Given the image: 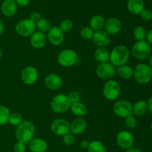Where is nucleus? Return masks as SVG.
<instances>
[{
  "label": "nucleus",
  "instance_id": "423d86ee",
  "mask_svg": "<svg viewBox=\"0 0 152 152\" xmlns=\"http://www.w3.org/2000/svg\"><path fill=\"white\" fill-rule=\"evenodd\" d=\"M78 61V55L72 49H64L61 50L57 56V62L59 65L64 68L73 67Z\"/></svg>",
  "mask_w": 152,
  "mask_h": 152
},
{
  "label": "nucleus",
  "instance_id": "4c0bfd02",
  "mask_svg": "<svg viewBox=\"0 0 152 152\" xmlns=\"http://www.w3.org/2000/svg\"><path fill=\"white\" fill-rule=\"evenodd\" d=\"M68 99H69L70 102H71V104H72V103H74V102H80V95L77 91H71L68 94Z\"/></svg>",
  "mask_w": 152,
  "mask_h": 152
},
{
  "label": "nucleus",
  "instance_id": "2eb2a0df",
  "mask_svg": "<svg viewBox=\"0 0 152 152\" xmlns=\"http://www.w3.org/2000/svg\"><path fill=\"white\" fill-rule=\"evenodd\" d=\"M44 84L49 90L56 91L62 88L63 85V80L59 74H50L45 78Z\"/></svg>",
  "mask_w": 152,
  "mask_h": 152
},
{
  "label": "nucleus",
  "instance_id": "f257e3e1",
  "mask_svg": "<svg viewBox=\"0 0 152 152\" xmlns=\"http://www.w3.org/2000/svg\"><path fill=\"white\" fill-rule=\"evenodd\" d=\"M35 126L29 120H23L16 127L15 136L18 142L24 144H28L34 138Z\"/></svg>",
  "mask_w": 152,
  "mask_h": 152
},
{
  "label": "nucleus",
  "instance_id": "49530a36",
  "mask_svg": "<svg viewBox=\"0 0 152 152\" xmlns=\"http://www.w3.org/2000/svg\"><path fill=\"white\" fill-rule=\"evenodd\" d=\"M4 23H3L2 20L0 19V36L2 35L3 32H4Z\"/></svg>",
  "mask_w": 152,
  "mask_h": 152
},
{
  "label": "nucleus",
  "instance_id": "6ab92c4d",
  "mask_svg": "<svg viewBox=\"0 0 152 152\" xmlns=\"http://www.w3.org/2000/svg\"><path fill=\"white\" fill-rule=\"evenodd\" d=\"M18 5L14 0H4L1 3V11L6 17H12L16 13Z\"/></svg>",
  "mask_w": 152,
  "mask_h": 152
},
{
  "label": "nucleus",
  "instance_id": "7c9ffc66",
  "mask_svg": "<svg viewBox=\"0 0 152 152\" xmlns=\"http://www.w3.org/2000/svg\"><path fill=\"white\" fill-rule=\"evenodd\" d=\"M147 31L142 26H137L134 29L133 35L137 41H143L146 39Z\"/></svg>",
  "mask_w": 152,
  "mask_h": 152
},
{
  "label": "nucleus",
  "instance_id": "4468645a",
  "mask_svg": "<svg viewBox=\"0 0 152 152\" xmlns=\"http://www.w3.org/2000/svg\"><path fill=\"white\" fill-rule=\"evenodd\" d=\"M47 40L54 46H59L63 43L65 40V34L59 27H51L47 34Z\"/></svg>",
  "mask_w": 152,
  "mask_h": 152
},
{
  "label": "nucleus",
  "instance_id": "473e14b6",
  "mask_svg": "<svg viewBox=\"0 0 152 152\" xmlns=\"http://www.w3.org/2000/svg\"><path fill=\"white\" fill-rule=\"evenodd\" d=\"M94 31L90 27H84L80 31V37L85 40H91L93 38Z\"/></svg>",
  "mask_w": 152,
  "mask_h": 152
},
{
  "label": "nucleus",
  "instance_id": "c85d7f7f",
  "mask_svg": "<svg viewBox=\"0 0 152 152\" xmlns=\"http://www.w3.org/2000/svg\"><path fill=\"white\" fill-rule=\"evenodd\" d=\"M10 110L4 105H0V126H5L9 122Z\"/></svg>",
  "mask_w": 152,
  "mask_h": 152
},
{
  "label": "nucleus",
  "instance_id": "4be33fe9",
  "mask_svg": "<svg viewBox=\"0 0 152 152\" xmlns=\"http://www.w3.org/2000/svg\"><path fill=\"white\" fill-rule=\"evenodd\" d=\"M127 9L131 13L134 15H139L145 7L143 0H128Z\"/></svg>",
  "mask_w": 152,
  "mask_h": 152
},
{
  "label": "nucleus",
  "instance_id": "412c9836",
  "mask_svg": "<svg viewBox=\"0 0 152 152\" xmlns=\"http://www.w3.org/2000/svg\"><path fill=\"white\" fill-rule=\"evenodd\" d=\"M29 149L31 152H45L48 149V143L44 139L34 138L28 143Z\"/></svg>",
  "mask_w": 152,
  "mask_h": 152
},
{
  "label": "nucleus",
  "instance_id": "c756f323",
  "mask_svg": "<svg viewBox=\"0 0 152 152\" xmlns=\"http://www.w3.org/2000/svg\"><path fill=\"white\" fill-rule=\"evenodd\" d=\"M36 28L38 29V31L41 32L45 33L48 32L49 30L51 28V22L50 20L45 18H42L37 24H36Z\"/></svg>",
  "mask_w": 152,
  "mask_h": 152
},
{
  "label": "nucleus",
  "instance_id": "9d476101",
  "mask_svg": "<svg viewBox=\"0 0 152 152\" xmlns=\"http://www.w3.org/2000/svg\"><path fill=\"white\" fill-rule=\"evenodd\" d=\"M15 30L20 37H28L36 31V25L29 19H24L16 24Z\"/></svg>",
  "mask_w": 152,
  "mask_h": 152
},
{
  "label": "nucleus",
  "instance_id": "c03bdc74",
  "mask_svg": "<svg viewBox=\"0 0 152 152\" xmlns=\"http://www.w3.org/2000/svg\"><path fill=\"white\" fill-rule=\"evenodd\" d=\"M126 152H142L141 150L138 148H135V147H132V148H129L126 150Z\"/></svg>",
  "mask_w": 152,
  "mask_h": 152
},
{
  "label": "nucleus",
  "instance_id": "e433bc0d",
  "mask_svg": "<svg viewBox=\"0 0 152 152\" xmlns=\"http://www.w3.org/2000/svg\"><path fill=\"white\" fill-rule=\"evenodd\" d=\"M140 15L141 19L143 21H145V22H148V21L152 19V11L149 9L144 8Z\"/></svg>",
  "mask_w": 152,
  "mask_h": 152
},
{
  "label": "nucleus",
  "instance_id": "0eeeda50",
  "mask_svg": "<svg viewBox=\"0 0 152 152\" xmlns=\"http://www.w3.org/2000/svg\"><path fill=\"white\" fill-rule=\"evenodd\" d=\"M121 91L120 83L114 80H109L104 84L102 94L106 99L114 101L119 97Z\"/></svg>",
  "mask_w": 152,
  "mask_h": 152
},
{
  "label": "nucleus",
  "instance_id": "39448f33",
  "mask_svg": "<svg viewBox=\"0 0 152 152\" xmlns=\"http://www.w3.org/2000/svg\"><path fill=\"white\" fill-rule=\"evenodd\" d=\"M132 53L135 59L143 60L149 57L151 53V46L146 40L137 41L132 48Z\"/></svg>",
  "mask_w": 152,
  "mask_h": 152
},
{
  "label": "nucleus",
  "instance_id": "393cba45",
  "mask_svg": "<svg viewBox=\"0 0 152 152\" xmlns=\"http://www.w3.org/2000/svg\"><path fill=\"white\" fill-rule=\"evenodd\" d=\"M148 111V103L146 101L143 99L137 101L133 105V114L138 117L145 114Z\"/></svg>",
  "mask_w": 152,
  "mask_h": 152
},
{
  "label": "nucleus",
  "instance_id": "aec40b11",
  "mask_svg": "<svg viewBox=\"0 0 152 152\" xmlns=\"http://www.w3.org/2000/svg\"><path fill=\"white\" fill-rule=\"evenodd\" d=\"M88 127L87 122L83 118L75 119L70 124V132L74 135H80L84 133Z\"/></svg>",
  "mask_w": 152,
  "mask_h": 152
},
{
  "label": "nucleus",
  "instance_id": "6e6552de",
  "mask_svg": "<svg viewBox=\"0 0 152 152\" xmlns=\"http://www.w3.org/2000/svg\"><path fill=\"white\" fill-rule=\"evenodd\" d=\"M113 112L120 118H126L133 115V105L126 99H120L113 105Z\"/></svg>",
  "mask_w": 152,
  "mask_h": 152
},
{
  "label": "nucleus",
  "instance_id": "bb28decb",
  "mask_svg": "<svg viewBox=\"0 0 152 152\" xmlns=\"http://www.w3.org/2000/svg\"><path fill=\"white\" fill-rule=\"evenodd\" d=\"M117 73L120 78L124 80H130L134 77V69L128 65L117 67Z\"/></svg>",
  "mask_w": 152,
  "mask_h": 152
},
{
  "label": "nucleus",
  "instance_id": "de8ad7c7",
  "mask_svg": "<svg viewBox=\"0 0 152 152\" xmlns=\"http://www.w3.org/2000/svg\"><path fill=\"white\" fill-rule=\"evenodd\" d=\"M148 58H149V59H148V63H149L148 65L152 68V53H151V55H150Z\"/></svg>",
  "mask_w": 152,
  "mask_h": 152
},
{
  "label": "nucleus",
  "instance_id": "dca6fc26",
  "mask_svg": "<svg viewBox=\"0 0 152 152\" xmlns=\"http://www.w3.org/2000/svg\"><path fill=\"white\" fill-rule=\"evenodd\" d=\"M92 41L98 48H105L110 44L111 38V36L105 30H101L94 32Z\"/></svg>",
  "mask_w": 152,
  "mask_h": 152
},
{
  "label": "nucleus",
  "instance_id": "09e8293b",
  "mask_svg": "<svg viewBox=\"0 0 152 152\" xmlns=\"http://www.w3.org/2000/svg\"><path fill=\"white\" fill-rule=\"evenodd\" d=\"M1 56H2V51H1V48H0V59H1Z\"/></svg>",
  "mask_w": 152,
  "mask_h": 152
},
{
  "label": "nucleus",
  "instance_id": "f8f14e48",
  "mask_svg": "<svg viewBox=\"0 0 152 152\" xmlns=\"http://www.w3.org/2000/svg\"><path fill=\"white\" fill-rule=\"evenodd\" d=\"M39 79V72L34 66H27L21 72V80L27 86H31L37 83Z\"/></svg>",
  "mask_w": 152,
  "mask_h": 152
},
{
  "label": "nucleus",
  "instance_id": "5701e85b",
  "mask_svg": "<svg viewBox=\"0 0 152 152\" xmlns=\"http://www.w3.org/2000/svg\"><path fill=\"white\" fill-rule=\"evenodd\" d=\"M71 111L74 115L77 116V117H85L88 113V108L84 103L82 102H74V103L71 104Z\"/></svg>",
  "mask_w": 152,
  "mask_h": 152
},
{
  "label": "nucleus",
  "instance_id": "ea45409f",
  "mask_svg": "<svg viewBox=\"0 0 152 152\" xmlns=\"http://www.w3.org/2000/svg\"><path fill=\"white\" fill-rule=\"evenodd\" d=\"M26 151V145L22 142H17L13 146V152H25Z\"/></svg>",
  "mask_w": 152,
  "mask_h": 152
},
{
  "label": "nucleus",
  "instance_id": "58836bf2",
  "mask_svg": "<svg viewBox=\"0 0 152 152\" xmlns=\"http://www.w3.org/2000/svg\"><path fill=\"white\" fill-rule=\"evenodd\" d=\"M41 19H42L41 14H40V13H39V12H37V11H34V12H32L31 14H30L29 19L31 21H32V22H34L35 25Z\"/></svg>",
  "mask_w": 152,
  "mask_h": 152
},
{
  "label": "nucleus",
  "instance_id": "2f4dec72",
  "mask_svg": "<svg viewBox=\"0 0 152 152\" xmlns=\"http://www.w3.org/2000/svg\"><path fill=\"white\" fill-rule=\"evenodd\" d=\"M22 121H23V119H22V114L19 113H13V114H10L8 123L13 126L17 127Z\"/></svg>",
  "mask_w": 152,
  "mask_h": 152
},
{
  "label": "nucleus",
  "instance_id": "cd10ccee",
  "mask_svg": "<svg viewBox=\"0 0 152 152\" xmlns=\"http://www.w3.org/2000/svg\"><path fill=\"white\" fill-rule=\"evenodd\" d=\"M88 151V152H106V148L101 141L93 140L90 142Z\"/></svg>",
  "mask_w": 152,
  "mask_h": 152
},
{
  "label": "nucleus",
  "instance_id": "79ce46f5",
  "mask_svg": "<svg viewBox=\"0 0 152 152\" xmlns=\"http://www.w3.org/2000/svg\"><path fill=\"white\" fill-rule=\"evenodd\" d=\"M89 144H90V142L87 140H83L81 142H80V146L83 149H88L89 146Z\"/></svg>",
  "mask_w": 152,
  "mask_h": 152
},
{
  "label": "nucleus",
  "instance_id": "a878e982",
  "mask_svg": "<svg viewBox=\"0 0 152 152\" xmlns=\"http://www.w3.org/2000/svg\"><path fill=\"white\" fill-rule=\"evenodd\" d=\"M105 20L102 16L100 15H95L92 16V18L90 20V28L93 30L94 32L98 31H101L105 26Z\"/></svg>",
  "mask_w": 152,
  "mask_h": 152
},
{
  "label": "nucleus",
  "instance_id": "f704fd0d",
  "mask_svg": "<svg viewBox=\"0 0 152 152\" xmlns=\"http://www.w3.org/2000/svg\"><path fill=\"white\" fill-rule=\"evenodd\" d=\"M125 124H126V126L128 129H134L137 126V119L133 115H131L125 118Z\"/></svg>",
  "mask_w": 152,
  "mask_h": 152
},
{
  "label": "nucleus",
  "instance_id": "ddd939ff",
  "mask_svg": "<svg viewBox=\"0 0 152 152\" xmlns=\"http://www.w3.org/2000/svg\"><path fill=\"white\" fill-rule=\"evenodd\" d=\"M116 141L119 146L123 149H129L133 147L134 143V138L132 133L127 131L120 132L117 135Z\"/></svg>",
  "mask_w": 152,
  "mask_h": 152
},
{
  "label": "nucleus",
  "instance_id": "f03ea898",
  "mask_svg": "<svg viewBox=\"0 0 152 152\" xmlns=\"http://www.w3.org/2000/svg\"><path fill=\"white\" fill-rule=\"evenodd\" d=\"M130 59V50L127 46L124 45H119L115 46L110 52L109 62L113 65L117 67L127 64Z\"/></svg>",
  "mask_w": 152,
  "mask_h": 152
},
{
  "label": "nucleus",
  "instance_id": "20e7f679",
  "mask_svg": "<svg viewBox=\"0 0 152 152\" xmlns=\"http://www.w3.org/2000/svg\"><path fill=\"white\" fill-rule=\"evenodd\" d=\"M134 78L140 85H146L152 79V68L149 65L141 63L134 69Z\"/></svg>",
  "mask_w": 152,
  "mask_h": 152
},
{
  "label": "nucleus",
  "instance_id": "a19ab883",
  "mask_svg": "<svg viewBox=\"0 0 152 152\" xmlns=\"http://www.w3.org/2000/svg\"><path fill=\"white\" fill-rule=\"evenodd\" d=\"M17 5L21 6V7H26L28 5L31 1V0H14Z\"/></svg>",
  "mask_w": 152,
  "mask_h": 152
},
{
  "label": "nucleus",
  "instance_id": "f3484780",
  "mask_svg": "<svg viewBox=\"0 0 152 152\" xmlns=\"http://www.w3.org/2000/svg\"><path fill=\"white\" fill-rule=\"evenodd\" d=\"M105 31L110 36L119 34L122 29V22L116 17H111L107 19L105 23Z\"/></svg>",
  "mask_w": 152,
  "mask_h": 152
},
{
  "label": "nucleus",
  "instance_id": "37998d69",
  "mask_svg": "<svg viewBox=\"0 0 152 152\" xmlns=\"http://www.w3.org/2000/svg\"><path fill=\"white\" fill-rule=\"evenodd\" d=\"M146 41L148 42L150 45H152V29L150 30V31L147 33Z\"/></svg>",
  "mask_w": 152,
  "mask_h": 152
},
{
  "label": "nucleus",
  "instance_id": "a211bd4d",
  "mask_svg": "<svg viewBox=\"0 0 152 152\" xmlns=\"http://www.w3.org/2000/svg\"><path fill=\"white\" fill-rule=\"evenodd\" d=\"M47 37L45 33L36 31L30 37V42L31 46L35 49H42L45 46L47 42Z\"/></svg>",
  "mask_w": 152,
  "mask_h": 152
},
{
  "label": "nucleus",
  "instance_id": "9b49d317",
  "mask_svg": "<svg viewBox=\"0 0 152 152\" xmlns=\"http://www.w3.org/2000/svg\"><path fill=\"white\" fill-rule=\"evenodd\" d=\"M50 129L54 134L63 137L70 133V123L65 119L57 118L51 123Z\"/></svg>",
  "mask_w": 152,
  "mask_h": 152
},
{
  "label": "nucleus",
  "instance_id": "3c124183",
  "mask_svg": "<svg viewBox=\"0 0 152 152\" xmlns=\"http://www.w3.org/2000/svg\"><path fill=\"white\" fill-rule=\"evenodd\" d=\"M0 1H1V0H0Z\"/></svg>",
  "mask_w": 152,
  "mask_h": 152
},
{
  "label": "nucleus",
  "instance_id": "8fccbe9b",
  "mask_svg": "<svg viewBox=\"0 0 152 152\" xmlns=\"http://www.w3.org/2000/svg\"><path fill=\"white\" fill-rule=\"evenodd\" d=\"M151 132H152V123H151Z\"/></svg>",
  "mask_w": 152,
  "mask_h": 152
},
{
  "label": "nucleus",
  "instance_id": "7ed1b4c3",
  "mask_svg": "<svg viewBox=\"0 0 152 152\" xmlns=\"http://www.w3.org/2000/svg\"><path fill=\"white\" fill-rule=\"evenodd\" d=\"M50 105L53 112L56 114H62L66 112L71 108V102L68 99V95L58 94L52 98Z\"/></svg>",
  "mask_w": 152,
  "mask_h": 152
},
{
  "label": "nucleus",
  "instance_id": "1a4fd4ad",
  "mask_svg": "<svg viewBox=\"0 0 152 152\" xmlns=\"http://www.w3.org/2000/svg\"><path fill=\"white\" fill-rule=\"evenodd\" d=\"M117 73V68L110 62L100 63L96 68V74L99 78L104 80H112Z\"/></svg>",
  "mask_w": 152,
  "mask_h": 152
},
{
  "label": "nucleus",
  "instance_id": "72a5a7b5",
  "mask_svg": "<svg viewBox=\"0 0 152 152\" xmlns=\"http://www.w3.org/2000/svg\"><path fill=\"white\" fill-rule=\"evenodd\" d=\"M59 28H60L61 31L63 33L69 32V31H71L73 28L72 21L70 20V19H63V20L60 22V24H59Z\"/></svg>",
  "mask_w": 152,
  "mask_h": 152
},
{
  "label": "nucleus",
  "instance_id": "b1692460",
  "mask_svg": "<svg viewBox=\"0 0 152 152\" xmlns=\"http://www.w3.org/2000/svg\"><path fill=\"white\" fill-rule=\"evenodd\" d=\"M94 58L99 64L109 62V50L106 48H97L94 52Z\"/></svg>",
  "mask_w": 152,
  "mask_h": 152
},
{
  "label": "nucleus",
  "instance_id": "c9c22d12",
  "mask_svg": "<svg viewBox=\"0 0 152 152\" xmlns=\"http://www.w3.org/2000/svg\"><path fill=\"white\" fill-rule=\"evenodd\" d=\"M62 141L65 145L70 146V145H74L75 142V137L71 133H68L62 137Z\"/></svg>",
  "mask_w": 152,
  "mask_h": 152
},
{
  "label": "nucleus",
  "instance_id": "a18cd8bd",
  "mask_svg": "<svg viewBox=\"0 0 152 152\" xmlns=\"http://www.w3.org/2000/svg\"><path fill=\"white\" fill-rule=\"evenodd\" d=\"M147 103H148V111H150V112L152 114V96L148 99V102H147Z\"/></svg>",
  "mask_w": 152,
  "mask_h": 152
}]
</instances>
